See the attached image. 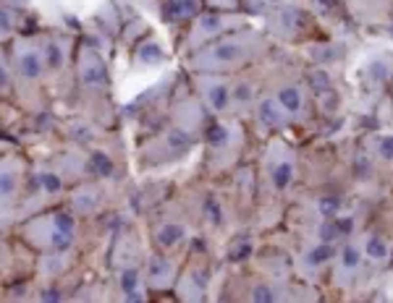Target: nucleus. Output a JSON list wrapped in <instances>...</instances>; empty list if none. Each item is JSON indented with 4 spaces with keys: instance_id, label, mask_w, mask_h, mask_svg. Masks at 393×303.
<instances>
[{
    "instance_id": "obj_4",
    "label": "nucleus",
    "mask_w": 393,
    "mask_h": 303,
    "mask_svg": "<svg viewBox=\"0 0 393 303\" xmlns=\"http://www.w3.org/2000/svg\"><path fill=\"white\" fill-rule=\"evenodd\" d=\"M239 55H241V47H239V44H233V42L218 44V50H215V58H218V60H233V58H239Z\"/></svg>"
},
{
    "instance_id": "obj_21",
    "label": "nucleus",
    "mask_w": 393,
    "mask_h": 303,
    "mask_svg": "<svg viewBox=\"0 0 393 303\" xmlns=\"http://www.w3.org/2000/svg\"><path fill=\"white\" fill-rule=\"evenodd\" d=\"M48 63H50V68L60 65V50L55 47V44H48Z\"/></svg>"
},
{
    "instance_id": "obj_10",
    "label": "nucleus",
    "mask_w": 393,
    "mask_h": 303,
    "mask_svg": "<svg viewBox=\"0 0 393 303\" xmlns=\"http://www.w3.org/2000/svg\"><path fill=\"white\" fill-rule=\"evenodd\" d=\"M210 102H213V108L223 110V108H225V102H228V92H225L223 87H215L213 92H210Z\"/></svg>"
},
{
    "instance_id": "obj_6",
    "label": "nucleus",
    "mask_w": 393,
    "mask_h": 303,
    "mask_svg": "<svg viewBox=\"0 0 393 303\" xmlns=\"http://www.w3.org/2000/svg\"><path fill=\"white\" fill-rule=\"evenodd\" d=\"M21 71H24V76H29V79H34V76H40V60H37V55H24L21 58Z\"/></svg>"
},
{
    "instance_id": "obj_1",
    "label": "nucleus",
    "mask_w": 393,
    "mask_h": 303,
    "mask_svg": "<svg viewBox=\"0 0 393 303\" xmlns=\"http://www.w3.org/2000/svg\"><path fill=\"white\" fill-rule=\"evenodd\" d=\"M163 13H165V19H168V21H176V19H181V16H189L184 0H168V3L163 5Z\"/></svg>"
},
{
    "instance_id": "obj_12",
    "label": "nucleus",
    "mask_w": 393,
    "mask_h": 303,
    "mask_svg": "<svg viewBox=\"0 0 393 303\" xmlns=\"http://www.w3.org/2000/svg\"><path fill=\"white\" fill-rule=\"evenodd\" d=\"M137 269H126L123 272V277H121V287H123V290H126V295L128 293H134V287H137Z\"/></svg>"
},
{
    "instance_id": "obj_9",
    "label": "nucleus",
    "mask_w": 393,
    "mask_h": 303,
    "mask_svg": "<svg viewBox=\"0 0 393 303\" xmlns=\"http://www.w3.org/2000/svg\"><path fill=\"white\" fill-rule=\"evenodd\" d=\"M260 118L265 120V123L275 126V123H278V110H275V105H273V102H262V105H260Z\"/></svg>"
},
{
    "instance_id": "obj_8",
    "label": "nucleus",
    "mask_w": 393,
    "mask_h": 303,
    "mask_svg": "<svg viewBox=\"0 0 393 303\" xmlns=\"http://www.w3.org/2000/svg\"><path fill=\"white\" fill-rule=\"evenodd\" d=\"M160 47H157V44H142L139 47V58L145 60V63H155V60H160Z\"/></svg>"
},
{
    "instance_id": "obj_30",
    "label": "nucleus",
    "mask_w": 393,
    "mask_h": 303,
    "mask_svg": "<svg viewBox=\"0 0 393 303\" xmlns=\"http://www.w3.org/2000/svg\"><path fill=\"white\" fill-rule=\"evenodd\" d=\"M336 227H338V233H351V219H336Z\"/></svg>"
},
{
    "instance_id": "obj_33",
    "label": "nucleus",
    "mask_w": 393,
    "mask_h": 303,
    "mask_svg": "<svg viewBox=\"0 0 393 303\" xmlns=\"http://www.w3.org/2000/svg\"><path fill=\"white\" fill-rule=\"evenodd\" d=\"M369 71H372V73H375V76H372V79H383V65H380V63H375L372 68H369Z\"/></svg>"
},
{
    "instance_id": "obj_2",
    "label": "nucleus",
    "mask_w": 393,
    "mask_h": 303,
    "mask_svg": "<svg viewBox=\"0 0 393 303\" xmlns=\"http://www.w3.org/2000/svg\"><path fill=\"white\" fill-rule=\"evenodd\" d=\"M181 225H173V222H168V225H163V230H160V243L163 246H173V243H178V238H181Z\"/></svg>"
},
{
    "instance_id": "obj_28",
    "label": "nucleus",
    "mask_w": 393,
    "mask_h": 303,
    "mask_svg": "<svg viewBox=\"0 0 393 303\" xmlns=\"http://www.w3.org/2000/svg\"><path fill=\"white\" fill-rule=\"evenodd\" d=\"M312 84H315L317 89L328 87V76H325V73H312Z\"/></svg>"
},
{
    "instance_id": "obj_13",
    "label": "nucleus",
    "mask_w": 393,
    "mask_h": 303,
    "mask_svg": "<svg viewBox=\"0 0 393 303\" xmlns=\"http://www.w3.org/2000/svg\"><path fill=\"white\" fill-rule=\"evenodd\" d=\"M367 254L372 256V259H383V256L388 254V248H385V243H383V240L372 238V240H369V243H367Z\"/></svg>"
},
{
    "instance_id": "obj_7",
    "label": "nucleus",
    "mask_w": 393,
    "mask_h": 303,
    "mask_svg": "<svg viewBox=\"0 0 393 303\" xmlns=\"http://www.w3.org/2000/svg\"><path fill=\"white\" fill-rule=\"evenodd\" d=\"M92 168H95L97 173H100V175H108V173L113 170V162L102 154V152H95V157H92Z\"/></svg>"
},
{
    "instance_id": "obj_23",
    "label": "nucleus",
    "mask_w": 393,
    "mask_h": 303,
    "mask_svg": "<svg viewBox=\"0 0 393 303\" xmlns=\"http://www.w3.org/2000/svg\"><path fill=\"white\" fill-rule=\"evenodd\" d=\"M336 209H338V199H322L320 201V212H322V215H333Z\"/></svg>"
},
{
    "instance_id": "obj_18",
    "label": "nucleus",
    "mask_w": 393,
    "mask_h": 303,
    "mask_svg": "<svg viewBox=\"0 0 393 303\" xmlns=\"http://www.w3.org/2000/svg\"><path fill=\"white\" fill-rule=\"evenodd\" d=\"M344 264L346 267H357L359 264V254H357V248H344Z\"/></svg>"
},
{
    "instance_id": "obj_22",
    "label": "nucleus",
    "mask_w": 393,
    "mask_h": 303,
    "mask_svg": "<svg viewBox=\"0 0 393 303\" xmlns=\"http://www.w3.org/2000/svg\"><path fill=\"white\" fill-rule=\"evenodd\" d=\"M202 29H207V32H215V29H221V19L218 16H202Z\"/></svg>"
},
{
    "instance_id": "obj_27",
    "label": "nucleus",
    "mask_w": 393,
    "mask_h": 303,
    "mask_svg": "<svg viewBox=\"0 0 393 303\" xmlns=\"http://www.w3.org/2000/svg\"><path fill=\"white\" fill-rule=\"evenodd\" d=\"M205 207H207V212H210V217H213L215 222H221V209H218V204H215L213 199H210V201L205 204Z\"/></svg>"
},
{
    "instance_id": "obj_32",
    "label": "nucleus",
    "mask_w": 393,
    "mask_h": 303,
    "mask_svg": "<svg viewBox=\"0 0 393 303\" xmlns=\"http://www.w3.org/2000/svg\"><path fill=\"white\" fill-rule=\"evenodd\" d=\"M13 188V180H11V175H3V196H8V191Z\"/></svg>"
},
{
    "instance_id": "obj_16",
    "label": "nucleus",
    "mask_w": 393,
    "mask_h": 303,
    "mask_svg": "<svg viewBox=\"0 0 393 303\" xmlns=\"http://www.w3.org/2000/svg\"><path fill=\"white\" fill-rule=\"evenodd\" d=\"M225 136L228 133H225V128H221V126H213L207 131V139H210V144H215V147L218 144H225Z\"/></svg>"
},
{
    "instance_id": "obj_19",
    "label": "nucleus",
    "mask_w": 393,
    "mask_h": 303,
    "mask_svg": "<svg viewBox=\"0 0 393 303\" xmlns=\"http://www.w3.org/2000/svg\"><path fill=\"white\" fill-rule=\"evenodd\" d=\"M336 233H338L336 222H328V225H322V230H320V238L325 240V243H330V240L336 238Z\"/></svg>"
},
{
    "instance_id": "obj_34",
    "label": "nucleus",
    "mask_w": 393,
    "mask_h": 303,
    "mask_svg": "<svg viewBox=\"0 0 393 303\" xmlns=\"http://www.w3.org/2000/svg\"><path fill=\"white\" fill-rule=\"evenodd\" d=\"M246 97H249V89H246V87H239V89H236V100H246Z\"/></svg>"
},
{
    "instance_id": "obj_31",
    "label": "nucleus",
    "mask_w": 393,
    "mask_h": 303,
    "mask_svg": "<svg viewBox=\"0 0 393 303\" xmlns=\"http://www.w3.org/2000/svg\"><path fill=\"white\" fill-rule=\"evenodd\" d=\"M149 272H152V275H163V272H165V261H163V259L152 261V267H149Z\"/></svg>"
},
{
    "instance_id": "obj_25",
    "label": "nucleus",
    "mask_w": 393,
    "mask_h": 303,
    "mask_svg": "<svg viewBox=\"0 0 393 303\" xmlns=\"http://www.w3.org/2000/svg\"><path fill=\"white\" fill-rule=\"evenodd\" d=\"M249 254H252V246H249V243H244V246H239L236 251L231 254V259H233V261H239V259H246Z\"/></svg>"
},
{
    "instance_id": "obj_35",
    "label": "nucleus",
    "mask_w": 393,
    "mask_h": 303,
    "mask_svg": "<svg viewBox=\"0 0 393 303\" xmlns=\"http://www.w3.org/2000/svg\"><path fill=\"white\" fill-rule=\"evenodd\" d=\"M42 298H45V301H58V293H55V290H48Z\"/></svg>"
},
{
    "instance_id": "obj_36",
    "label": "nucleus",
    "mask_w": 393,
    "mask_h": 303,
    "mask_svg": "<svg viewBox=\"0 0 393 303\" xmlns=\"http://www.w3.org/2000/svg\"><path fill=\"white\" fill-rule=\"evenodd\" d=\"M192 243H194V248H196V251H202V248H205V243H202L199 238H196V240H192Z\"/></svg>"
},
{
    "instance_id": "obj_15",
    "label": "nucleus",
    "mask_w": 393,
    "mask_h": 303,
    "mask_svg": "<svg viewBox=\"0 0 393 303\" xmlns=\"http://www.w3.org/2000/svg\"><path fill=\"white\" fill-rule=\"evenodd\" d=\"M52 222H55V230H60V233H71V230H74V219H71L69 215H63V212L55 215Z\"/></svg>"
},
{
    "instance_id": "obj_17",
    "label": "nucleus",
    "mask_w": 393,
    "mask_h": 303,
    "mask_svg": "<svg viewBox=\"0 0 393 303\" xmlns=\"http://www.w3.org/2000/svg\"><path fill=\"white\" fill-rule=\"evenodd\" d=\"M40 180H42V188H45V191H58V188H60L58 175H50V173H48V175H40Z\"/></svg>"
},
{
    "instance_id": "obj_20",
    "label": "nucleus",
    "mask_w": 393,
    "mask_h": 303,
    "mask_svg": "<svg viewBox=\"0 0 393 303\" xmlns=\"http://www.w3.org/2000/svg\"><path fill=\"white\" fill-rule=\"evenodd\" d=\"M69 236H71V233H60V230H55V236H52V243H55L58 251L69 248Z\"/></svg>"
},
{
    "instance_id": "obj_26",
    "label": "nucleus",
    "mask_w": 393,
    "mask_h": 303,
    "mask_svg": "<svg viewBox=\"0 0 393 303\" xmlns=\"http://www.w3.org/2000/svg\"><path fill=\"white\" fill-rule=\"evenodd\" d=\"M254 301H273V293L265 285H260V287H254Z\"/></svg>"
},
{
    "instance_id": "obj_14",
    "label": "nucleus",
    "mask_w": 393,
    "mask_h": 303,
    "mask_svg": "<svg viewBox=\"0 0 393 303\" xmlns=\"http://www.w3.org/2000/svg\"><path fill=\"white\" fill-rule=\"evenodd\" d=\"M168 144H171L173 149H184V147H189V136H186L184 131H171Z\"/></svg>"
},
{
    "instance_id": "obj_29",
    "label": "nucleus",
    "mask_w": 393,
    "mask_h": 303,
    "mask_svg": "<svg viewBox=\"0 0 393 303\" xmlns=\"http://www.w3.org/2000/svg\"><path fill=\"white\" fill-rule=\"evenodd\" d=\"M102 79V71H92V68H89V71L84 73V81L87 84H95V81H100Z\"/></svg>"
},
{
    "instance_id": "obj_24",
    "label": "nucleus",
    "mask_w": 393,
    "mask_h": 303,
    "mask_svg": "<svg viewBox=\"0 0 393 303\" xmlns=\"http://www.w3.org/2000/svg\"><path fill=\"white\" fill-rule=\"evenodd\" d=\"M380 154L385 157V160H393V136H388V139L380 144Z\"/></svg>"
},
{
    "instance_id": "obj_3",
    "label": "nucleus",
    "mask_w": 393,
    "mask_h": 303,
    "mask_svg": "<svg viewBox=\"0 0 393 303\" xmlns=\"http://www.w3.org/2000/svg\"><path fill=\"white\" fill-rule=\"evenodd\" d=\"M278 100H281V105H283L286 110H291V112H296V110H299V105H301L296 89H283V92L278 94Z\"/></svg>"
},
{
    "instance_id": "obj_5",
    "label": "nucleus",
    "mask_w": 393,
    "mask_h": 303,
    "mask_svg": "<svg viewBox=\"0 0 393 303\" xmlns=\"http://www.w3.org/2000/svg\"><path fill=\"white\" fill-rule=\"evenodd\" d=\"M291 165L289 162H283V165H278V168H275V173H273V180H275V186L278 188H286V186H289L291 183Z\"/></svg>"
},
{
    "instance_id": "obj_11",
    "label": "nucleus",
    "mask_w": 393,
    "mask_h": 303,
    "mask_svg": "<svg viewBox=\"0 0 393 303\" xmlns=\"http://www.w3.org/2000/svg\"><path fill=\"white\" fill-rule=\"evenodd\" d=\"M330 254H333V248H330V246H317L315 248V251L312 254H309V264H322L325 259H330Z\"/></svg>"
}]
</instances>
